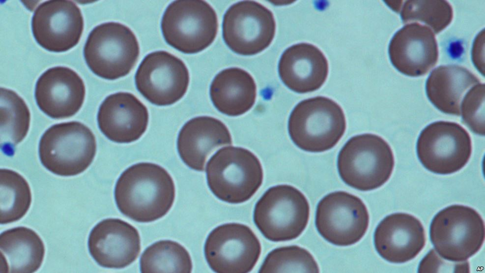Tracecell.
<instances>
[{
    "mask_svg": "<svg viewBox=\"0 0 485 273\" xmlns=\"http://www.w3.org/2000/svg\"><path fill=\"white\" fill-rule=\"evenodd\" d=\"M114 199L119 211L139 222H150L165 215L175 195L173 180L161 166L141 162L127 168L114 187Z\"/></svg>",
    "mask_w": 485,
    "mask_h": 273,
    "instance_id": "6da1fadb",
    "label": "cell"
},
{
    "mask_svg": "<svg viewBox=\"0 0 485 273\" xmlns=\"http://www.w3.org/2000/svg\"><path fill=\"white\" fill-rule=\"evenodd\" d=\"M395 165L389 144L381 137L365 133L350 138L337 158L339 175L343 182L356 189H377L390 179Z\"/></svg>",
    "mask_w": 485,
    "mask_h": 273,
    "instance_id": "7a4b0ae2",
    "label": "cell"
},
{
    "mask_svg": "<svg viewBox=\"0 0 485 273\" xmlns=\"http://www.w3.org/2000/svg\"><path fill=\"white\" fill-rule=\"evenodd\" d=\"M346 127L342 107L333 100L322 96L298 103L288 121L292 142L299 149L311 152L333 148L344 135Z\"/></svg>",
    "mask_w": 485,
    "mask_h": 273,
    "instance_id": "3957f363",
    "label": "cell"
},
{
    "mask_svg": "<svg viewBox=\"0 0 485 273\" xmlns=\"http://www.w3.org/2000/svg\"><path fill=\"white\" fill-rule=\"evenodd\" d=\"M207 182L212 193L229 204L249 200L261 185L263 172L258 158L241 147L221 148L208 161Z\"/></svg>",
    "mask_w": 485,
    "mask_h": 273,
    "instance_id": "277c9868",
    "label": "cell"
},
{
    "mask_svg": "<svg viewBox=\"0 0 485 273\" xmlns=\"http://www.w3.org/2000/svg\"><path fill=\"white\" fill-rule=\"evenodd\" d=\"M96 152L94 135L87 126L76 121L51 126L42 136L38 148L43 166L63 177L76 176L85 171Z\"/></svg>",
    "mask_w": 485,
    "mask_h": 273,
    "instance_id": "5b68a950",
    "label": "cell"
},
{
    "mask_svg": "<svg viewBox=\"0 0 485 273\" xmlns=\"http://www.w3.org/2000/svg\"><path fill=\"white\" fill-rule=\"evenodd\" d=\"M307 199L288 184L272 186L257 201L254 221L262 235L275 242L292 240L306 229L310 217Z\"/></svg>",
    "mask_w": 485,
    "mask_h": 273,
    "instance_id": "8992f818",
    "label": "cell"
},
{
    "mask_svg": "<svg viewBox=\"0 0 485 273\" xmlns=\"http://www.w3.org/2000/svg\"><path fill=\"white\" fill-rule=\"evenodd\" d=\"M83 53L87 65L94 74L113 80L132 70L138 60L140 47L130 28L110 22L97 26L90 31Z\"/></svg>",
    "mask_w": 485,
    "mask_h": 273,
    "instance_id": "52a82bcc",
    "label": "cell"
},
{
    "mask_svg": "<svg viewBox=\"0 0 485 273\" xmlns=\"http://www.w3.org/2000/svg\"><path fill=\"white\" fill-rule=\"evenodd\" d=\"M483 219L474 209L453 205L437 212L429 227L435 250L446 260L461 262L475 255L485 241Z\"/></svg>",
    "mask_w": 485,
    "mask_h": 273,
    "instance_id": "ba28073f",
    "label": "cell"
},
{
    "mask_svg": "<svg viewBox=\"0 0 485 273\" xmlns=\"http://www.w3.org/2000/svg\"><path fill=\"white\" fill-rule=\"evenodd\" d=\"M161 28L168 44L183 53L195 54L215 40L218 17L213 7L204 0H175L166 9Z\"/></svg>",
    "mask_w": 485,
    "mask_h": 273,
    "instance_id": "9c48e42d",
    "label": "cell"
},
{
    "mask_svg": "<svg viewBox=\"0 0 485 273\" xmlns=\"http://www.w3.org/2000/svg\"><path fill=\"white\" fill-rule=\"evenodd\" d=\"M470 136L455 122L437 121L421 132L416 144L418 158L429 171L440 175L456 173L468 163L472 153Z\"/></svg>",
    "mask_w": 485,
    "mask_h": 273,
    "instance_id": "30bf717a",
    "label": "cell"
},
{
    "mask_svg": "<svg viewBox=\"0 0 485 273\" xmlns=\"http://www.w3.org/2000/svg\"><path fill=\"white\" fill-rule=\"evenodd\" d=\"M369 221L363 201L345 191L329 193L316 207L315 225L318 232L337 246H349L360 241L368 230Z\"/></svg>",
    "mask_w": 485,
    "mask_h": 273,
    "instance_id": "8fae6325",
    "label": "cell"
},
{
    "mask_svg": "<svg viewBox=\"0 0 485 273\" xmlns=\"http://www.w3.org/2000/svg\"><path fill=\"white\" fill-rule=\"evenodd\" d=\"M223 37L233 52L243 56L258 54L272 42L276 31L273 13L253 0L232 5L224 14Z\"/></svg>",
    "mask_w": 485,
    "mask_h": 273,
    "instance_id": "7c38bea8",
    "label": "cell"
},
{
    "mask_svg": "<svg viewBox=\"0 0 485 273\" xmlns=\"http://www.w3.org/2000/svg\"><path fill=\"white\" fill-rule=\"evenodd\" d=\"M260 243L248 226L238 223L219 225L208 235L204 253L210 268L218 273L251 272L259 259Z\"/></svg>",
    "mask_w": 485,
    "mask_h": 273,
    "instance_id": "4fadbf2b",
    "label": "cell"
},
{
    "mask_svg": "<svg viewBox=\"0 0 485 273\" xmlns=\"http://www.w3.org/2000/svg\"><path fill=\"white\" fill-rule=\"evenodd\" d=\"M190 77L184 62L165 51L146 55L135 76L138 91L148 101L157 106L172 105L186 93Z\"/></svg>",
    "mask_w": 485,
    "mask_h": 273,
    "instance_id": "5bb4252c",
    "label": "cell"
},
{
    "mask_svg": "<svg viewBox=\"0 0 485 273\" xmlns=\"http://www.w3.org/2000/svg\"><path fill=\"white\" fill-rule=\"evenodd\" d=\"M37 43L52 52H63L79 42L84 28L80 8L73 1L52 0L41 3L35 10L31 23Z\"/></svg>",
    "mask_w": 485,
    "mask_h": 273,
    "instance_id": "9a60e30c",
    "label": "cell"
},
{
    "mask_svg": "<svg viewBox=\"0 0 485 273\" xmlns=\"http://www.w3.org/2000/svg\"><path fill=\"white\" fill-rule=\"evenodd\" d=\"M89 252L100 266L125 268L136 260L141 251V239L137 229L118 218L98 223L88 239Z\"/></svg>",
    "mask_w": 485,
    "mask_h": 273,
    "instance_id": "2e32d148",
    "label": "cell"
},
{
    "mask_svg": "<svg viewBox=\"0 0 485 273\" xmlns=\"http://www.w3.org/2000/svg\"><path fill=\"white\" fill-rule=\"evenodd\" d=\"M86 88L74 70L57 66L44 72L36 82L34 96L39 109L48 116L63 119L76 114L82 107Z\"/></svg>",
    "mask_w": 485,
    "mask_h": 273,
    "instance_id": "e0dca14e",
    "label": "cell"
},
{
    "mask_svg": "<svg viewBox=\"0 0 485 273\" xmlns=\"http://www.w3.org/2000/svg\"><path fill=\"white\" fill-rule=\"evenodd\" d=\"M388 54L394 67L410 77L426 74L436 64L438 49L434 34L428 26L408 24L399 30L391 39Z\"/></svg>",
    "mask_w": 485,
    "mask_h": 273,
    "instance_id": "ac0fdd59",
    "label": "cell"
},
{
    "mask_svg": "<svg viewBox=\"0 0 485 273\" xmlns=\"http://www.w3.org/2000/svg\"><path fill=\"white\" fill-rule=\"evenodd\" d=\"M426 234L421 221L404 212L387 215L377 226L373 236L375 248L387 261L401 264L414 259L423 249Z\"/></svg>",
    "mask_w": 485,
    "mask_h": 273,
    "instance_id": "d6986e66",
    "label": "cell"
},
{
    "mask_svg": "<svg viewBox=\"0 0 485 273\" xmlns=\"http://www.w3.org/2000/svg\"><path fill=\"white\" fill-rule=\"evenodd\" d=\"M148 120L146 106L134 94L127 92L108 96L97 114L101 131L108 139L118 143L138 140L145 132Z\"/></svg>",
    "mask_w": 485,
    "mask_h": 273,
    "instance_id": "ffe728a7",
    "label": "cell"
},
{
    "mask_svg": "<svg viewBox=\"0 0 485 273\" xmlns=\"http://www.w3.org/2000/svg\"><path fill=\"white\" fill-rule=\"evenodd\" d=\"M328 61L315 46L300 43L287 48L278 64L279 76L290 90L299 93L320 88L328 74Z\"/></svg>",
    "mask_w": 485,
    "mask_h": 273,
    "instance_id": "44dd1931",
    "label": "cell"
},
{
    "mask_svg": "<svg viewBox=\"0 0 485 273\" xmlns=\"http://www.w3.org/2000/svg\"><path fill=\"white\" fill-rule=\"evenodd\" d=\"M231 144V135L223 122L213 117L200 116L191 119L182 126L177 148L187 166L203 171L207 157L214 150Z\"/></svg>",
    "mask_w": 485,
    "mask_h": 273,
    "instance_id": "7402d4cb",
    "label": "cell"
},
{
    "mask_svg": "<svg viewBox=\"0 0 485 273\" xmlns=\"http://www.w3.org/2000/svg\"><path fill=\"white\" fill-rule=\"evenodd\" d=\"M466 68L456 64L440 65L434 69L426 83L427 96L441 112L460 116V106L467 92L480 83Z\"/></svg>",
    "mask_w": 485,
    "mask_h": 273,
    "instance_id": "603a6c76",
    "label": "cell"
},
{
    "mask_svg": "<svg viewBox=\"0 0 485 273\" xmlns=\"http://www.w3.org/2000/svg\"><path fill=\"white\" fill-rule=\"evenodd\" d=\"M0 272L32 273L41 267L45 255L44 244L33 230L16 227L0 236Z\"/></svg>",
    "mask_w": 485,
    "mask_h": 273,
    "instance_id": "cb8c5ba5",
    "label": "cell"
},
{
    "mask_svg": "<svg viewBox=\"0 0 485 273\" xmlns=\"http://www.w3.org/2000/svg\"><path fill=\"white\" fill-rule=\"evenodd\" d=\"M210 96L215 108L229 116L241 115L255 103L257 86L253 77L238 67L223 70L213 79Z\"/></svg>",
    "mask_w": 485,
    "mask_h": 273,
    "instance_id": "d4e9b609",
    "label": "cell"
},
{
    "mask_svg": "<svg viewBox=\"0 0 485 273\" xmlns=\"http://www.w3.org/2000/svg\"><path fill=\"white\" fill-rule=\"evenodd\" d=\"M0 146L11 154L15 147L27 135L30 114L24 99L14 91L0 88Z\"/></svg>",
    "mask_w": 485,
    "mask_h": 273,
    "instance_id": "484cf974",
    "label": "cell"
},
{
    "mask_svg": "<svg viewBox=\"0 0 485 273\" xmlns=\"http://www.w3.org/2000/svg\"><path fill=\"white\" fill-rule=\"evenodd\" d=\"M140 263L143 273H190L193 267L187 249L171 240H161L148 246L142 254Z\"/></svg>",
    "mask_w": 485,
    "mask_h": 273,
    "instance_id": "4316f807",
    "label": "cell"
},
{
    "mask_svg": "<svg viewBox=\"0 0 485 273\" xmlns=\"http://www.w3.org/2000/svg\"><path fill=\"white\" fill-rule=\"evenodd\" d=\"M0 223L6 224L21 219L31 202L29 183L18 173L8 169L0 170Z\"/></svg>",
    "mask_w": 485,
    "mask_h": 273,
    "instance_id": "83f0119b",
    "label": "cell"
},
{
    "mask_svg": "<svg viewBox=\"0 0 485 273\" xmlns=\"http://www.w3.org/2000/svg\"><path fill=\"white\" fill-rule=\"evenodd\" d=\"M319 272L312 254L297 245L283 246L271 251L266 256L258 273H314Z\"/></svg>",
    "mask_w": 485,
    "mask_h": 273,
    "instance_id": "f1b7e54d",
    "label": "cell"
},
{
    "mask_svg": "<svg viewBox=\"0 0 485 273\" xmlns=\"http://www.w3.org/2000/svg\"><path fill=\"white\" fill-rule=\"evenodd\" d=\"M400 16L404 24L420 21L438 33L450 24L453 11L446 0H406L401 7Z\"/></svg>",
    "mask_w": 485,
    "mask_h": 273,
    "instance_id": "f546056e",
    "label": "cell"
},
{
    "mask_svg": "<svg viewBox=\"0 0 485 273\" xmlns=\"http://www.w3.org/2000/svg\"><path fill=\"white\" fill-rule=\"evenodd\" d=\"M485 84L478 83L465 94L460 106L463 122L474 133L484 136Z\"/></svg>",
    "mask_w": 485,
    "mask_h": 273,
    "instance_id": "4dcf8cb0",
    "label": "cell"
}]
</instances>
